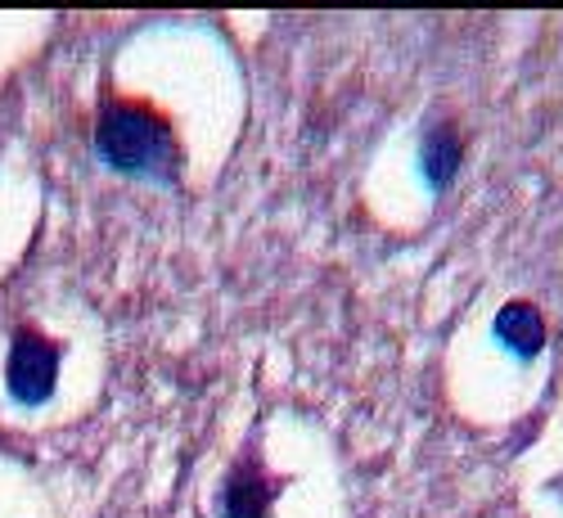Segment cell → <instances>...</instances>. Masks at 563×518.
Wrapping results in <instances>:
<instances>
[{"instance_id":"6da1fadb","label":"cell","mask_w":563,"mask_h":518,"mask_svg":"<svg viewBox=\"0 0 563 518\" xmlns=\"http://www.w3.org/2000/svg\"><path fill=\"white\" fill-rule=\"evenodd\" d=\"M167 154V131L150 113H113L104 122V158L118 167H158Z\"/></svg>"}]
</instances>
